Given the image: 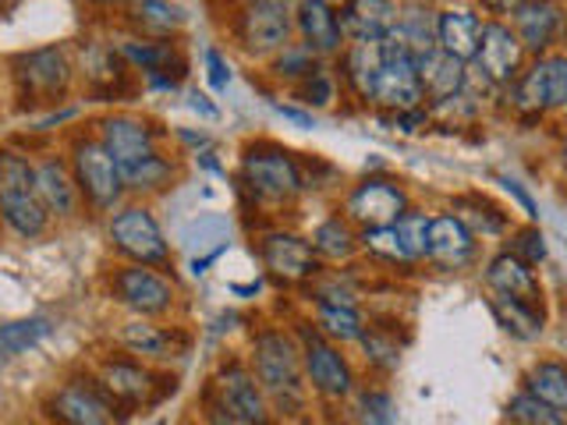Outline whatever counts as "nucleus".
Returning <instances> with one entry per match:
<instances>
[{
  "label": "nucleus",
  "instance_id": "obj_1",
  "mask_svg": "<svg viewBox=\"0 0 567 425\" xmlns=\"http://www.w3.org/2000/svg\"><path fill=\"white\" fill-rule=\"evenodd\" d=\"M248 365H252L259 386L270 397L277 418L288 425L306 418L312 390L306 383V365H301V348L295 330L284 326H259L248 344Z\"/></svg>",
  "mask_w": 567,
  "mask_h": 425
},
{
  "label": "nucleus",
  "instance_id": "obj_2",
  "mask_svg": "<svg viewBox=\"0 0 567 425\" xmlns=\"http://www.w3.org/2000/svg\"><path fill=\"white\" fill-rule=\"evenodd\" d=\"M238 191L252 206H295L306 195L298 156L270 138L248 142L238 164Z\"/></svg>",
  "mask_w": 567,
  "mask_h": 425
},
{
  "label": "nucleus",
  "instance_id": "obj_3",
  "mask_svg": "<svg viewBox=\"0 0 567 425\" xmlns=\"http://www.w3.org/2000/svg\"><path fill=\"white\" fill-rule=\"evenodd\" d=\"M8 71H11L18 106L22 111H47V106L64 103L71 85H75L79 68L68 43H47L14 53Z\"/></svg>",
  "mask_w": 567,
  "mask_h": 425
},
{
  "label": "nucleus",
  "instance_id": "obj_4",
  "mask_svg": "<svg viewBox=\"0 0 567 425\" xmlns=\"http://www.w3.org/2000/svg\"><path fill=\"white\" fill-rule=\"evenodd\" d=\"M50 212L35 195V159L11 146H0V224L18 238H43Z\"/></svg>",
  "mask_w": 567,
  "mask_h": 425
},
{
  "label": "nucleus",
  "instance_id": "obj_5",
  "mask_svg": "<svg viewBox=\"0 0 567 425\" xmlns=\"http://www.w3.org/2000/svg\"><path fill=\"white\" fill-rule=\"evenodd\" d=\"M106 241L111 248L128 262L153 266V270H171L174 252L171 241L159 227L156 212L146 203H124L106 217Z\"/></svg>",
  "mask_w": 567,
  "mask_h": 425
},
{
  "label": "nucleus",
  "instance_id": "obj_6",
  "mask_svg": "<svg viewBox=\"0 0 567 425\" xmlns=\"http://www.w3.org/2000/svg\"><path fill=\"white\" fill-rule=\"evenodd\" d=\"M227 29L245 58L270 61L277 50L295 40V14L291 4H280V0H238Z\"/></svg>",
  "mask_w": 567,
  "mask_h": 425
},
{
  "label": "nucleus",
  "instance_id": "obj_7",
  "mask_svg": "<svg viewBox=\"0 0 567 425\" xmlns=\"http://www.w3.org/2000/svg\"><path fill=\"white\" fill-rule=\"evenodd\" d=\"M68 164H71V174H75L79 191H82V203L93 212H106V217H111L117 206H124L128 188H124L121 164L106 153V146L96 135L71 138Z\"/></svg>",
  "mask_w": 567,
  "mask_h": 425
},
{
  "label": "nucleus",
  "instance_id": "obj_8",
  "mask_svg": "<svg viewBox=\"0 0 567 425\" xmlns=\"http://www.w3.org/2000/svg\"><path fill=\"white\" fill-rule=\"evenodd\" d=\"M295 336L301 348V365H306V383L309 390L327 404H344L354 397L359 380H354V369L348 362V354L330 344L323 333L312 326V319H301L295 323Z\"/></svg>",
  "mask_w": 567,
  "mask_h": 425
},
{
  "label": "nucleus",
  "instance_id": "obj_9",
  "mask_svg": "<svg viewBox=\"0 0 567 425\" xmlns=\"http://www.w3.org/2000/svg\"><path fill=\"white\" fill-rule=\"evenodd\" d=\"M209 394L241 425H284L274 412L270 397H266V390L259 386L248 359H235V354L224 359L209 380Z\"/></svg>",
  "mask_w": 567,
  "mask_h": 425
},
{
  "label": "nucleus",
  "instance_id": "obj_10",
  "mask_svg": "<svg viewBox=\"0 0 567 425\" xmlns=\"http://www.w3.org/2000/svg\"><path fill=\"white\" fill-rule=\"evenodd\" d=\"M89 380L96 383L103 401L111 404V412L124 415V418L159 401V394H156V372L142 359H135V354H106V359L96 365V372Z\"/></svg>",
  "mask_w": 567,
  "mask_h": 425
},
{
  "label": "nucleus",
  "instance_id": "obj_11",
  "mask_svg": "<svg viewBox=\"0 0 567 425\" xmlns=\"http://www.w3.org/2000/svg\"><path fill=\"white\" fill-rule=\"evenodd\" d=\"M256 256L262 273L270 277L280 288H306L319 273H323V262L312 252V245L306 235L288 227H270L256 238Z\"/></svg>",
  "mask_w": 567,
  "mask_h": 425
},
{
  "label": "nucleus",
  "instance_id": "obj_12",
  "mask_svg": "<svg viewBox=\"0 0 567 425\" xmlns=\"http://www.w3.org/2000/svg\"><path fill=\"white\" fill-rule=\"evenodd\" d=\"M106 294L138 319H159L177 305V288L164 270L124 262L106 277Z\"/></svg>",
  "mask_w": 567,
  "mask_h": 425
},
{
  "label": "nucleus",
  "instance_id": "obj_13",
  "mask_svg": "<svg viewBox=\"0 0 567 425\" xmlns=\"http://www.w3.org/2000/svg\"><path fill=\"white\" fill-rule=\"evenodd\" d=\"M408 209H412V195H408V188L390 174L362 177V182L344 195V206H341V212L359 230L398 224Z\"/></svg>",
  "mask_w": 567,
  "mask_h": 425
},
{
  "label": "nucleus",
  "instance_id": "obj_14",
  "mask_svg": "<svg viewBox=\"0 0 567 425\" xmlns=\"http://www.w3.org/2000/svg\"><path fill=\"white\" fill-rule=\"evenodd\" d=\"M369 106H377L380 114H401V111L425 106L415 53L398 40H383V68H380L377 93H372Z\"/></svg>",
  "mask_w": 567,
  "mask_h": 425
},
{
  "label": "nucleus",
  "instance_id": "obj_15",
  "mask_svg": "<svg viewBox=\"0 0 567 425\" xmlns=\"http://www.w3.org/2000/svg\"><path fill=\"white\" fill-rule=\"evenodd\" d=\"M528 64V53L518 40V32L511 29V22H501V18H486L483 32H478V50L472 68L483 75L489 85L507 89L514 79L522 75V68Z\"/></svg>",
  "mask_w": 567,
  "mask_h": 425
},
{
  "label": "nucleus",
  "instance_id": "obj_16",
  "mask_svg": "<svg viewBox=\"0 0 567 425\" xmlns=\"http://www.w3.org/2000/svg\"><path fill=\"white\" fill-rule=\"evenodd\" d=\"M43 415L50 425H114L111 404L103 401L89 376L64 380L43 397Z\"/></svg>",
  "mask_w": 567,
  "mask_h": 425
},
{
  "label": "nucleus",
  "instance_id": "obj_17",
  "mask_svg": "<svg viewBox=\"0 0 567 425\" xmlns=\"http://www.w3.org/2000/svg\"><path fill=\"white\" fill-rule=\"evenodd\" d=\"M96 138L103 142L106 153H111L117 164H135V159H146L164 149V132H159V124H153L142 114H128V111L100 117Z\"/></svg>",
  "mask_w": 567,
  "mask_h": 425
},
{
  "label": "nucleus",
  "instance_id": "obj_18",
  "mask_svg": "<svg viewBox=\"0 0 567 425\" xmlns=\"http://www.w3.org/2000/svg\"><path fill=\"white\" fill-rule=\"evenodd\" d=\"M291 14H295V40L306 43L319 61L341 58V50L348 46L341 11L327 4V0H298Z\"/></svg>",
  "mask_w": 567,
  "mask_h": 425
},
{
  "label": "nucleus",
  "instance_id": "obj_19",
  "mask_svg": "<svg viewBox=\"0 0 567 425\" xmlns=\"http://www.w3.org/2000/svg\"><path fill=\"white\" fill-rule=\"evenodd\" d=\"M35 195H40V203L47 206L50 217L61 224L75 220L85 206L68 156H58V153H47L35 159Z\"/></svg>",
  "mask_w": 567,
  "mask_h": 425
},
{
  "label": "nucleus",
  "instance_id": "obj_20",
  "mask_svg": "<svg viewBox=\"0 0 567 425\" xmlns=\"http://www.w3.org/2000/svg\"><path fill=\"white\" fill-rule=\"evenodd\" d=\"M567 11L560 0H525V4L511 14V29L518 32L528 58H543L564 35Z\"/></svg>",
  "mask_w": 567,
  "mask_h": 425
},
{
  "label": "nucleus",
  "instance_id": "obj_21",
  "mask_svg": "<svg viewBox=\"0 0 567 425\" xmlns=\"http://www.w3.org/2000/svg\"><path fill=\"white\" fill-rule=\"evenodd\" d=\"M121 61L132 71H138L142 79H177L182 82L188 75V58L177 40H142V35H124L121 43H114Z\"/></svg>",
  "mask_w": 567,
  "mask_h": 425
},
{
  "label": "nucleus",
  "instance_id": "obj_22",
  "mask_svg": "<svg viewBox=\"0 0 567 425\" xmlns=\"http://www.w3.org/2000/svg\"><path fill=\"white\" fill-rule=\"evenodd\" d=\"M117 344L142 362H174L188 351L192 336L177 326H159L153 319H132L117 330Z\"/></svg>",
  "mask_w": 567,
  "mask_h": 425
},
{
  "label": "nucleus",
  "instance_id": "obj_23",
  "mask_svg": "<svg viewBox=\"0 0 567 425\" xmlns=\"http://www.w3.org/2000/svg\"><path fill=\"white\" fill-rule=\"evenodd\" d=\"M478 256V238L461 224L454 212H440L430 220V259L443 273H461L468 270Z\"/></svg>",
  "mask_w": 567,
  "mask_h": 425
},
{
  "label": "nucleus",
  "instance_id": "obj_24",
  "mask_svg": "<svg viewBox=\"0 0 567 425\" xmlns=\"http://www.w3.org/2000/svg\"><path fill=\"white\" fill-rule=\"evenodd\" d=\"M483 277H486V288L493 294L511 298V301H522V305H532V309H546V298H543V283H539L536 266H528L518 256H511L507 248H504V252H496L486 262Z\"/></svg>",
  "mask_w": 567,
  "mask_h": 425
},
{
  "label": "nucleus",
  "instance_id": "obj_25",
  "mask_svg": "<svg viewBox=\"0 0 567 425\" xmlns=\"http://www.w3.org/2000/svg\"><path fill=\"white\" fill-rule=\"evenodd\" d=\"M398 8H401V0H344L337 11H341L348 43L386 40L398 25Z\"/></svg>",
  "mask_w": 567,
  "mask_h": 425
},
{
  "label": "nucleus",
  "instance_id": "obj_26",
  "mask_svg": "<svg viewBox=\"0 0 567 425\" xmlns=\"http://www.w3.org/2000/svg\"><path fill=\"white\" fill-rule=\"evenodd\" d=\"M486 18L475 8L465 4H447L436 11V46L451 58L472 64L478 50V32H483Z\"/></svg>",
  "mask_w": 567,
  "mask_h": 425
},
{
  "label": "nucleus",
  "instance_id": "obj_27",
  "mask_svg": "<svg viewBox=\"0 0 567 425\" xmlns=\"http://www.w3.org/2000/svg\"><path fill=\"white\" fill-rule=\"evenodd\" d=\"M383 68V40L380 43H348L337 58V79L359 103H372L377 79Z\"/></svg>",
  "mask_w": 567,
  "mask_h": 425
},
{
  "label": "nucleus",
  "instance_id": "obj_28",
  "mask_svg": "<svg viewBox=\"0 0 567 425\" xmlns=\"http://www.w3.org/2000/svg\"><path fill=\"white\" fill-rule=\"evenodd\" d=\"M124 25L142 40H177L188 25V11L177 0H132L124 8Z\"/></svg>",
  "mask_w": 567,
  "mask_h": 425
},
{
  "label": "nucleus",
  "instance_id": "obj_29",
  "mask_svg": "<svg viewBox=\"0 0 567 425\" xmlns=\"http://www.w3.org/2000/svg\"><path fill=\"white\" fill-rule=\"evenodd\" d=\"M419 64V82H422V93L430 103H443L457 93H465L468 85V64L451 58V53H443L440 46L425 50L415 58Z\"/></svg>",
  "mask_w": 567,
  "mask_h": 425
},
{
  "label": "nucleus",
  "instance_id": "obj_30",
  "mask_svg": "<svg viewBox=\"0 0 567 425\" xmlns=\"http://www.w3.org/2000/svg\"><path fill=\"white\" fill-rule=\"evenodd\" d=\"M309 245L312 252L319 256V262H351L354 256L362 252V230L354 227L341 209L330 212V217H323L309 235Z\"/></svg>",
  "mask_w": 567,
  "mask_h": 425
},
{
  "label": "nucleus",
  "instance_id": "obj_31",
  "mask_svg": "<svg viewBox=\"0 0 567 425\" xmlns=\"http://www.w3.org/2000/svg\"><path fill=\"white\" fill-rule=\"evenodd\" d=\"M451 212L472 230L475 238H504L507 230H511V217L504 212V206H496L489 195H483V191L454 195Z\"/></svg>",
  "mask_w": 567,
  "mask_h": 425
},
{
  "label": "nucleus",
  "instance_id": "obj_32",
  "mask_svg": "<svg viewBox=\"0 0 567 425\" xmlns=\"http://www.w3.org/2000/svg\"><path fill=\"white\" fill-rule=\"evenodd\" d=\"M386 40L404 43L415 58L425 50H433L436 46V8L430 4V0H401L398 25Z\"/></svg>",
  "mask_w": 567,
  "mask_h": 425
},
{
  "label": "nucleus",
  "instance_id": "obj_33",
  "mask_svg": "<svg viewBox=\"0 0 567 425\" xmlns=\"http://www.w3.org/2000/svg\"><path fill=\"white\" fill-rule=\"evenodd\" d=\"M177 174H182V167H177V159H171L164 149L146 159H135V164H121L124 188H128V195H142V199L174 188Z\"/></svg>",
  "mask_w": 567,
  "mask_h": 425
},
{
  "label": "nucleus",
  "instance_id": "obj_34",
  "mask_svg": "<svg viewBox=\"0 0 567 425\" xmlns=\"http://www.w3.org/2000/svg\"><path fill=\"white\" fill-rule=\"evenodd\" d=\"M312 326L323 333L330 344L344 348V344H359L362 341L369 319L362 315L359 305H327V301H316V305H312Z\"/></svg>",
  "mask_w": 567,
  "mask_h": 425
},
{
  "label": "nucleus",
  "instance_id": "obj_35",
  "mask_svg": "<svg viewBox=\"0 0 567 425\" xmlns=\"http://www.w3.org/2000/svg\"><path fill=\"white\" fill-rule=\"evenodd\" d=\"M58 330L50 315H25V319H8L0 323V365H8L22 354L35 351L47 336Z\"/></svg>",
  "mask_w": 567,
  "mask_h": 425
},
{
  "label": "nucleus",
  "instance_id": "obj_36",
  "mask_svg": "<svg viewBox=\"0 0 567 425\" xmlns=\"http://www.w3.org/2000/svg\"><path fill=\"white\" fill-rule=\"evenodd\" d=\"M489 312L496 319V326H501L507 336H514V341H522V344L539 341V336L546 333V309H532V305H522V301L493 294L489 298Z\"/></svg>",
  "mask_w": 567,
  "mask_h": 425
},
{
  "label": "nucleus",
  "instance_id": "obj_37",
  "mask_svg": "<svg viewBox=\"0 0 567 425\" xmlns=\"http://www.w3.org/2000/svg\"><path fill=\"white\" fill-rule=\"evenodd\" d=\"M522 390L567 415V362L564 359H536L525 369Z\"/></svg>",
  "mask_w": 567,
  "mask_h": 425
},
{
  "label": "nucleus",
  "instance_id": "obj_38",
  "mask_svg": "<svg viewBox=\"0 0 567 425\" xmlns=\"http://www.w3.org/2000/svg\"><path fill=\"white\" fill-rule=\"evenodd\" d=\"M316 68H319V58L301 40H291L288 46L277 50L270 58V75L280 85H288V89H295L298 82H306Z\"/></svg>",
  "mask_w": 567,
  "mask_h": 425
},
{
  "label": "nucleus",
  "instance_id": "obj_39",
  "mask_svg": "<svg viewBox=\"0 0 567 425\" xmlns=\"http://www.w3.org/2000/svg\"><path fill=\"white\" fill-rule=\"evenodd\" d=\"M291 93L301 106H309L312 114L330 111V106L337 103V93H341V79H337V71L327 61H319V68L312 71V75L306 82H298Z\"/></svg>",
  "mask_w": 567,
  "mask_h": 425
},
{
  "label": "nucleus",
  "instance_id": "obj_40",
  "mask_svg": "<svg viewBox=\"0 0 567 425\" xmlns=\"http://www.w3.org/2000/svg\"><path fill=\"white\" fill-rule=\"evenodd\" d=\"M359 348H362L365 365L372 372H380V376H386V372H394L401 365V344L394 341V333L383 326H365Z\"/></svg>",
  "mask_w": 567,
  "mask_h": 425
},
{
  "label": "nucleus",
  "instance_id": "obj_41",
  "mask_svg": "<svg viewBox=\"0 0 567 425\" xmlns=\"http://www.w3.org/2000/svg\"><path fill=\"white\" fill-rule=\"evenodd\" d=\"M82 75H85V82L93 85V89H114V82L124 75V64L121 61V53H117V46L111 43V46H103V43H93L85 50V58H82Z\"/></svg>",
  "mask_w": 567,
  "mask_h": 425
},
{
  "label": "nucleus",
  "instance_id": "obj_42",
  "mask_svg": "<svg viewBox=\"0 0 567 425\" xmlns=\"http://www.w3.org/2000/svg\"><path fill=\"white\" fill-rule=\"evenodd\" d=\"M430 212L422 209H408L404 217L394 224V235L404 248V256L412 259V266L425 262V256H430Z\"/></svg>",
  "mask_w": 567,
  "mask_h": 425
},
{
  "label": "nucleus",
  "instance_id": "obj_43",
  "mask_svg": "<svg viewBox=\"0 0 567 425\" xmlns=\"http://www.w3.org/2000/svg\"><path fill=\"white\" fill-rule=\"evenodd\" d=\"M354 422L359 425H394L398 404L383 386H362L354 390Z\"/></svg>",
  "mask_w": 567,
  "mask_h": 425
},
{
  "label": "nucleus",
  "instance_id": "obj_44",
  "mask_svg": "<svg viewBox=\"0 0 567 425\" xmlns=\"http://www.w3.org/2000/svg\"><path fill=\"white\" fill-rule=\"evenodd\" d=\"M504 418L507 422H518V425H567V415L564 412L543 404L539 397L525 394V390H518V394H514L504 404Z\"/></svg>",
  "mask_w": 567,
  "mask_h": 425
},
{
  "label": "nucleus",
  "instance_id": "obj_45",
  "mask_svg": "<svg viewBox=\"0 0 567 425\" xmlns=\"http://www.w3.org/2000/svg\"><path fill=\"white\" fill-rule=\"evenodd\" d=\"M362 252L372 256V259H380L386 266H401V270H412V259L404 256V248L394 235V224L390 227H369L362 230Z\"/></svg>",
  "mask_w": 567,
  "mask_h": 425
},
{
  "label": "nucleus",
  "instance_id": "obj_46",
  "mask_svg": "<svg viewBox=\"0 0 567 425\" xmlns=\"http://www.w3.org/2000/svg\"><path fill=\"white\" fill-rule=\"evenodd\" d=\"M507 252H511V256H518V259L528 262V266H543V262L549 259V245H546L543 227L528 220V224H522V227L507 230Z\"/></svg>",
  "mask_w": 567,
  "mask_h": 425
},
{
  "label": "nucleus",
  "instance_id": "obj_47",
  "mask_svg": "<svg viewBox=\"0 0 567 425\" xmlns=\"http://www.w3.org/2000/svg\"><path fill=\"white\" fill-rule=\"evenodd\" d=\"M543 71H546L549 114L567 111V53H564V50H549V53H543Z\"/></svg>",
  "mask_w": 567,
  "mask_h": 425
},
{
  "label": "nucleus",
  "instance_id": "obj_48",
  "mask_svg": "<svg viewBox=\"0 0 567 425\" xmlns=\"http://www.w3.org/2000/svg\"><path fill=\"white\" fill-rule=\"evenodd\" d=\"M383 124H390V132H401V135H415L422 128H430L433 114L425 106H415V111H401V114H380Z\"/></svg>",
  "mask_w": 567,
  "mask_h": 425
},
{
  "label": "nucleus",
  "instance_id": "obj_49",
  "mask_svg": "<svg viewBox=\"0 0 567 425\" xmlns=\"http://www.w3.org/2000/svg\"><path fill=\"white\" fill-rule=\"evenodd\" d=\"M496 185H501L507 195H511V199L514 203H518L522 206V212H525V217L532 220V224H539V203L536 199H532V191L518 182V177H511V174H501V177H496Z\"/></svg>",
  "mask_w": 567,
  "mask_h": 425
},
{
  "label": "nucleus",
  "instance_id": "obj_50",
  "mask_svg": "<svg viewBox=\"0 0 567 425\" xmlns=\"http://www.w3.org/2000/svg\"><path fill=\"white\" fill-rule=\"evenodd\" d=\"M203 61H206V79H209V85L217 89V93H227V85H230V64H227L224 53L217 46H209L203 53Z\"/></svg>",
  "mask_w": 567,
  "mask_h": 425
},
{
  "label": "nucleus",
  "instance_id": "obj_51",
  "mask_svg": "<svg viewBox=\"0 0 567 425\" xmlns=\"http://www.w3.org/2000/svg\"><path fill=\"white\" fill-rule=\"evenodd\" d=\"M270 106H274V111H277L284 121H291L295 128H301V132H312V128H316V114H312V111H301V106L280 103V100H274Z\"/></svg>",
  "mask_w": 567,
  "mask_h": 425
},
{
  "label": "nucleus",
  "instance_id": "obj_52",
  "mask_svg": "<svg viewBox=\"0 0 567 425\" xmlns=\"http://www.w3.org/2000/svg\"><path fill=\"white\" fill-rule=\"evenodd\" d=\"M525 4V0H475V8L489 14V18H501V22H507V18L518 11Z\"/></svg>",
  "mask_w": 567,
  "mask_h": 425
},
{
  "label": "nucleus",
  "instance_id": "obj_53",
  "mask_svg": "<svg viewBox=\"0 0 567 425\" xmlns=\"http://www.w3.org/2000/svg\"><path fill=\"white\" fill-rule=\"evenodd\" d=\"M203 425H241V422L230 418L224 407L217 404V397H213L209 390H206V397H203Z\"/></svg>",
  "mask_w": 567,
  "mask_h": 425
},
{
  "label": "nucleus",
  "instance_id": "obj_54",
  "mask_svg": "<svg viewBox=\"0 0 567 425\" xmlns=\"http://www.w3.org/2000/svg\"><path fill=\"white\" fill-rule=\"evenodd\" d=\"M188 106H192V111H199L203 117H217L220 114L217 106L209 103V96H203V93H188Z\"/></svg>",
  "mask_w": 567,
  "mask_h": 425
},
{
  "label": "nucleus",
  "instance_id": "obj_55",
  "mask_svg": "<svg viewBox=\"0 0 567 425\" xmlns=\"http://www.w3.org/2000/svg\"><path fill=\"white\" fill-rule=\"evenodd\" d=\"M85 4H89V8H100V11H114V8L124 11V8L132 4V0H85Z\"/></svg>",
  "mask_w": 567,
  "mask_h": 425
},
{
  "label": "nucleus",
  "instance_id": "obj_56",
  "mask_svg": "<svg viewBox=\"0 0 567 425\" xmlns=\"http://www.w3.org/2000/svg\"><path fill=\"white\" fill-rule=\"evenodd\" d=\"M557 156H560V167L567 170V135L560 138V153H557Z\"/></svg>",
  "mask_w": 567,
  "mask_h": 425
},
{
  "label": "nucleus",
  "instance_id": "obj_57",
  "mask_svg": "<svg viewBox=\"0 0 567 425\" xmlns=\"http://www.w3.org/2000/svg\"><path fill=\"white\" fill-rule=\"evenodd\" d=\"M327 4H333V8H337V4H344V0H327Z\"/></svg>",
  "mask_w": 567,
  "mask_h": 425
},
{
  "label": "nucleus",
  "instance_id": "obj_58",
  "mask_svg": "<svg viewBox=\"0 0 567 425\" xmlns=\"http://www.w3.org/2000/svg\"><path fill=\"white\" fill-rule=\"evenodd\" d=\"M280 4H291V8H295V4H298V0H280Z\"/></svg>",
  "mask_w": 567,
  "mask_h": 425
},
{
  "label": "nucleus",
  "instance_id": "obj_59",
  "mask_svg": "<svg viewBox=\"0 0 567 425\" xmlns=\"http://www.w3.org/2000/svg\"><path fill=\"white\" fill-rule=\"evenodd\" d=\"M8 4H11V0H0V11H4V8H8Z\"/></svg>",
  "mask_w": 567,
  "mask_h": 425
},
{
  "label": "nucleus",
  "instance_id": "obj_60",
  "mask_svg": "<svg viewBox=\"0 0 567 425\" xmlns=\"http://www.w3.org/2000/svg\"><path fill=\"white\" fill-rule=\"evenodd\" d=\"M504 425H518V422H504Z\"/></svg>",
  "mask_w": 567,
  "mask_h": 425
}]
</instances>
